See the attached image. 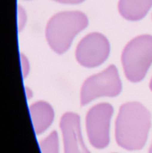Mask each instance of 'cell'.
Instances as JSON below:
<instances>
[{
  "mask_svg": "<svg viewBox=\"0 0 152 153\" xmlns=\"http://www.w3.org/2000/svg\"><path fill=\"white\" fill-rule=\"evenodd\" d=\"M41 153H59L58 134L56 131L52 132L47 138L39 143Z\"/></svg>",
  "mask_w": 152,
  "mask_h": 153,
  "instance_id": "obj_10",
  "label": "cell"
},
{
  "mask_svg": "<svg viewBox=\"0 0 152 153\" xmlns=\"http://www.w3.org/2000/svg\"><path fill=\"white\" fill-rule=\"evenodd\" d=\"M25 94H26V97H27L28 100L30 99V98L32 97V95H33L31 90H30V88H28V87H25Z\"/></svg>",
  "mask_w": 152,
  "mask_h": 153,
  "instance_id": "obj_14",
  "label": "cell"
},
{
  "mask_svg": "<svg viewBox=\"0 0 152 153\" xmlns=\"http://www.w3.org/2000/svg\"><path fill=\"white\" fill-rule=\"evenodd\" d=\"M152 6V0H120L118 10L121 15L129 21L142 19Z\"/></svg>",
  "mask_w": 152,
  "mask_h": 153,
  "instance_id": "obj_9",
  "label": "cell"
},
{
  "mask_svg": "<svg viewBox=\"0 0 152 153\" xmlns=\"http://www.w3.org/2000/svg\"><path fill=\"white\" fill-rule=\"evenodd\" d=\"M110 45L108 39L98 32L83 38L79 43L75 56L80 65L85 67H96L103 64L108 57Z\"/></svg>",
  "mask_w": 152,
  "mask_h": 153,
  "instance_id": "obj_6",
  "label": "cell"
},
{
  "mask_svg": "<svg viewBox=\"0 0 152 153\" xmlns=\"http://www.w3.org/2000/svg\"><path fill=\"white\" fill-rule=\"evenodd\" d=\"M151 126L150 111L139 102H128L120 108L116 121L117 144L128 151L144 147Z\"/></svg>",
  "mask_w": 152,
  "mask_h": 153,
  "instance_id": "obj_1",
  "label": "cell"
},
{
  "mask_svg": "<svg viewBox=\"0 0 152 153\" xmlns=\"http://www.w3.org/2000/svg\"><path fill=\"white\" fill-rule=\"evenodd\" d=\"M17 26H18V30L21 31L23 27L26 24V21H27V15L26 13L24 11V9L19 5L17 8Z\"/></svg>",
  "mask_w": 152,
  "mask_h": 153,
  "instance_id": "obj_11",
  "label": "cell"
},
{
  "mask_svg": "<svg viewBox=\"0 0 152 153\" xmlns=\"http://www.w3.org/2000/svg\"><path fill=\"white\" fill-rule=\"evenodd\" d=\"M30 114L36 134L44 133L51 126L55 117L53 108L45 101H37L30 106Z\"/></svg>",
  "mask_w": 152,
  "mask_h": 153,
  "instance_id": "obj_8",
  "label": "cell"
},
{
  "mask_svg": "<svg viewBox=\"0 0 152 153\" xmlns=\"http://www.w3.org/2000/svg\"><path fill=\"white\" fill-rule=\"evenodd\" d=\"M122 64L129 81L143 80L152 64V36L142 35L132 39L123 51Z\"/></svg>",
  "mask_w": 152,
  "mask_h": 153,
  "instance_id": "obj_3",
  "label": "cell"
},
{
  "mask_svg": "<svg viewBox=\"0 0 152 153\" xmlns=\"http://www.w3.org/2000/svg\"><path fill=\"white\" fill-rule=\"evenodd\" d=\"M122 91V82L115 65L89 77L81 90V105L85 106L100 97H116Z\"/></svg>",
  "mask_w": 152,
  "mask_h": 153,
  "instance_id": "obj_4",
  "label": "cell"
},
{
  "mask_svg": "<svg viewBox=\"0 0 152 153\" xmlns=\"http://www.w3.org/2000/svg\"><path fill=\"white\" fill-rule=\"evenodd\" d=\"M149 153H152V144H151V149H150V152H149Z\"/></svg>",
  "mask_w": 152,
  "mask_h": 153,
  "instance_id": "obj_16",
  "label": "cell"
},
{
  "mask_svg": "<svg viewBox=\"0 0 152 153\" xmlns=\"http://www.w3.org/2000/svg\"><path fill=\"white\" fill-rule=\"evenodd\" d=\"M59 3H63V4H79L83 2L84 0H54Z\"/></svg>",
  "mask_w": 152,
  "mask_h": 153,
  "instance_id": "obj_13",
  "label": "cell"
},
{
  "mask_svg": "<svg viewBox=\"0 0 152 153\" xmlns=\"http://www.w3.org/2000/svg\"><path fill=\"white\" fill-rule=\"evenodd\" d=\"M21 64H22V77H23V79H25L30 71V64H29L28 58L23 54H21Z\"/></svg>",
  "mask_w": 152,
  "mask_h": 153,
  "instance_id": "obj_12",
  "label": "cell"
},
{
  "mask_svg": "<svg viewBox=\"0 0 152 153\" xmlns=\"http://www.w3.org/2000/svg\"><path fill=\"white\" fill-rule=\"evenodd\" d=\"M60 128L63 134L65 153H90L82 137L79 115L73 112L64 114L60 120Z\"/></svg>",
  "mask_w": 152,
  "mask_h": 153,
  "instance_id": "obj_7",
  "label": "cell"
},
{
  "mask_svg": "<svg viewBox=\"0 0 152 153\" xmlns=\"http://www.w3.org/2000/svg\"><path fill=\"white\" fill-rule=\"evenodd\" d=\"M114 112L108 103L92 107L86 117V129L90 144L97 149H104L109 144L110 121Z\"/></svg>",
  "mask_w": 152,
  "mask_h": 153,
  "instance_id": "obj_5",
  "label": "cell"
},
{
  "mask_svg": "<svg viewBox=\"0 0 152 153\" xmlns=\"http://www.w3.org/2000/svg\"><path fill=\"white\" fill-rule=\"evenodd\" d=\"M87 16L79 11L62 12L54 15L46 29L50 48L57 54L68 50L74 37L88 26Z\"/></svg>",
  "mask_w": 152,
  "mask_h": 153,
  "instance_id": "obj_2",
  "label": "cell"
},
{
  "mask_svg": "<svg viewBox=\"0 0 152 153\" xmlns=\"http://www.w3.org/2000/svg\"><path fill=\"white\" fill-rule=\"evenodd\" d=\"M150 87H151V90L152 91V79H151V84H150Z\"/></svg>",
  "mask_w": 152,
  "mask_h": 153,
  "instance_id": "obj_15",
  "label": "cell"
}]
</instances>
